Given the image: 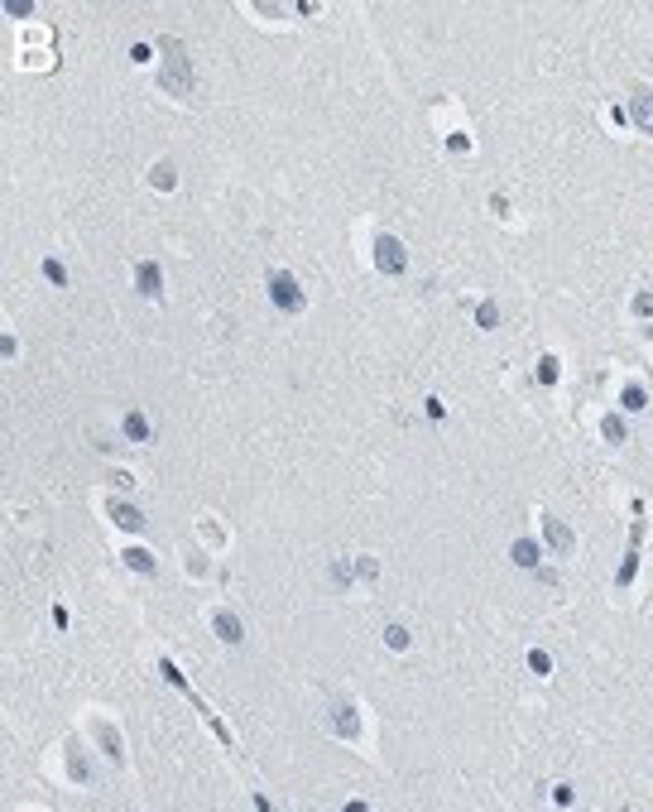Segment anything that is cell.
<instances>
[{
  "mask_svg": "<svg viewBox=\"0 0 653 812\" xmlns=\"http://www.w3.org/2000/svg\"><path fill=\"white\" fill-rule=\"evenodd\" d=\"M475 327H485V332H495V327H500V303H495V298L475 303Z\"/></svg>",
  "mask_w": 653,
  "mask_h": 812,
  "instance_id": "13",
  "label": "cell"
},
{
  "mask_svg": "<svg viewBox=\"0 0 653 812\" xmlns=\"http://www.w3.org/2000/svg\"><path fill=\"white\" fill-rule=\"evenodd\" d=\"M120 562H125L130 572H154V553H144V548H125Z\"/></svg>",
  "mask_w": 653,
  "mask_h": 812,
  "instance_id": "14",
  "label": "cell"
},
{
  "mask_svg": "<svg viewBox=\"0 0 653 812\" xmlns=\"http://www.w3.org/2000/svg\"><path fill=\"white\" fill-rule=\"evenodd\" d=\"M356 572L365 577V582H375V577H379V562H375V557H356Z\"/></svg>",
  "mask_w": 653,
  "mask_h": 812,
  "instance_id": "24",
  "label": "cell"
},
{
  "mask_svg": "<svg viewBox=\"0 0 653 812\" xmlns=\"http://www.w3.org/2000/svg\"><path fill=\"white\" fill-rule=\"evenodd\" d=\"M639 543H644V519H634V529H630V553H625L620 572H615V587H630V582H634V572H639Z\"/></svg>",
  "mask_w": 653,
  "mask_h": 812,
  "instance_id": "5",
  "label": "cell"
},
{
  "mask_svg": "<svg viewBox=\"0 0 653 812\" xmlns=\"http://www.w3.org/2000/svg\"><path fill=\"white\" fill-rule=\"evenodd\" d=\"M447 149H456V154H466V149H471V139H466V130H452V135H447Z\"/></svg>",
  "mask_w": 653,
  "mask_h": 812,
  "instance_id": "25",
  "label": "cell"
},
{
  "mask_svg": "<svg viewBox=\"0 0 653 812\" xmlns=\"http://www.w3.org/2000/svg\"><path fill=\"white\" fill-rule=\"evenodd\" d=\"M375 269L389 274V279L409 269V255H404V245H399L394 236H375Z\"/></svg>",
  "mask_w": 653,
  "mask_h": 812,
  "instance_id": "3",
  "label": "cell"
},
{
  "mask_svg": "<svg viewBox=\"0 0 653 812\" xmlns=\"http://www.w3.org/2000/svg\"><path fill=\"white\" fill-rule=\"evenodd\" d=\"M600 437H605L610 447H620V442H625V418L605 414V418H600Z\"/></svg>",
  "mask_w": 653,
  "mask_h": 812,
  "instance_id": "15",
  "label": "cell"
},
{
  "mask_svg": "<svg viewBox=\"0 0 653 812\" xmlns=\"http://www.w3.org/2000/svg\"><path fill=\"white\" fill-rule=\"evenodd\" d=\"M332 731H337L341 740H356V735H360V712H356V702H332Z\"/></svg>",
  "mask_w": 653,
  "mask_h": 812,
  "instance_id": "6",
  "label": "cell"
},
{
  "mask_svg": "<svg viewBox=\"0 0 653 812\" xmlns=\"http://www.w3.org/2000/svg\"><path fill=\"white\" fill-rule=\"evenodd\" d=\"M43 279H48V284H58V289H63V284H68V269H63L58 260L48 255V260H43Z\"/></svg>",
  "mask_w": 653,
  "mask_h": 812,
  "instance_id": "21",
  "label": "cell"
},
{
  "mask_svg": "<svg viewBox=\"0 0 653 812\" xmlns=\"http://www.w3.org/2000/svg\"><path fill=\"white\" fill-rule=\"evenodd\" d=\"M135 294L139 298H163V274H158L154 260H139L135 265Z\"/></svg>",
  "mask_w": 653,
  "mask_h": 812,
  "instance_id": "7",
  "label": "cell"
},
{
  "mask_svg": "<svg viewBox=\"0 0 653 812\" xmlns=\"http://www.w3.org/2000/svg\"><path fill=\"white\" fill-rule=\"evenodd\" d=\"M509 557H514L519 567H538V562H543V553H538V538H514V543H509Z\"/></svg>",
  "mask_w": 653,
  "mask_h": 812,
  "instance_id": "11",
  "label": "cell"
},
{
  "mask_svg": "<svg viewBox=\"0 0 653 812\" xmlns=\"http://www.w3.org/2000/svg\"><path fill=\"white\" fill-rule=\"evenodd\" d=\"M163 53H168L173 63H168V73L158 78V87H163V92H173V97H188V92H193V73H188V63H183V48L168 39V43H163Z\"/></svg>",
  "mask_w": 653,
  "mask_h": 812,
  "instance_id": "2",
  "label": "cell"
},
{
  "mask_svg": "<svg viewBox=\"0 0 653 812\" xmlns=\"http://www.w3.org/2000/svg\"><path fill=\"white\" fill-rule=\"evenodd\" d=\"M557 375H562L557 356H543V360H538V385H557Z\"/></svg>",
  "mask_w": 653,
  "mask_h": 812,
  "instance_id": "19",
  "label": "cell"
},
{
  "mask_svg": "<svg viewBox=\"0 0 653 812\" xmlns=\"http://www.w3.org/2000/svg\"><path fill=\"white\" fill-rule=\"evenodd\" d=\"M111 486H116V491H135V476H125V471H116V476H111Z\"/></svg>",
  "mask_w": 653,
  "mask_h": 812,
  "instance_id": "29",
  "label": "cell"
},
{
  "mask_svg": "<svg viewBox=\"0 0 653 812\" xmlns=\"http://www.w3.org/2000/svg\"><path fill=\"white\" fill-rule=\"evenodd\" d=\"M351 572H356L351 562H337V567H332V582H337V587H351Z\"/></svg>",
  "mask_w": 653,
  "mask_h": 812,
  "instance_id": "26",
  "label": "cell"
},
{
  "mask_svg": "<svg viewBox=\"0 0 653 812\" xmlns=\"http://www.w3.org/2000/svg\"><path fill=\"white\" fill-rule=\"evenodd\" d=\"M543 534H548V543H553L557 553H572V548H576V534L562 524V519H553V515L543 519Z\"/></svg>",
  "mask_w": 653,
  "mask_h": 812,
  "instance_id": "9",
  "label": "cell"
},
{
  "mask_svg": "<svg viewBox=\"0 0 653 812\" xmlns=\"http://www.w3.org/2000/svg\"><path fill=\"white\" fill-rule=\"evenodd\" d=\"M620 404H625V409H644V404H649V395H644V385H625V395H620Z\"/></svg>",
  "mask_w": 653,
  "mask_h": 812,
  "instance_id": "20",
  "label": "cell"
},
{
  "mask_svg": "<svg viewBox=\"0 0 653 812\" xmlns=\"http://www.w3.org/2000/svg\"><path fill=\"white\" fill-rule=\"evenodd\" d=\"M106 515H111V524H116V529H125V534H144V529H149V519L139 515L135 505H125V500H111V505H106Z\"/></svg>",
  "mask_w": 653,
  "mask_h": 812,
  "instance_id": "4",
  "label": "cell"
},
{
  "mask_svg": "<svg viewBox=\"0 0 653 812\" xmlns=\"http://www.w3.org/2000/svg\"><path fill=\"white\" fill-rule=\"evenodd\" d=\"M97 740H101V750L111 754V759H120V735L106 726V721H97Z\"/></svg>",
  "mask_w": 653,
  "mask_h": 812,
  "instance_id": "16",
  "label": "cell"
},
{
  "mask_svg": "<svg viewBox=\"0 0 653 812\" xmlns=\"http://www.w3.org/2000/svg\"><path fill=\"white\" fill-rule=\"evenodd\" d=\"M630 308H634V317H653V294H649V289H644V294H634Z\"/></svg>",
  "mask_w": 653,
  "mask_h": 812,
  "instance_id": "23",
  "label": "cell"
},
{
  "mask_svg": "<svg viewBox=\"0 0 653 812\" xmlns=\"http://www.w3.org/2000/svg\"><path fill=\"white\" fill-rule=\"evenodd\" d=\"M423 409H428V418H433V423H442V418H447V409H442V399H428Z\"/></svg>",
  "mask_w": 653,
  "mask_h": 812,
  "instance_id": "28",
  "label": "cell"
},
{
  "mask_svg": "<svg viewBox=\"0 0 653 812\" xmlns=\"http://www.w3.org/2000/svg\"><path fill=\"white\" fill-rule=\"evenodd\" d=\"M630 116H634V125H639L644 135H653V92H649V87L634 92V111H630Z\"/></svg>",
  "mask_w": 653,
  "mask_h": 812,
  "instance_id": "10",
  "label": "cell"
},
{
  "mask_svg": "<svg viewBox=\"0 0 653 812\" xmlns=\"http://www.w3.org/2000/svg\"><path fill=\"white\" fill-rule=\"evenodd\" d=\"M553 803H557V808H572V803H576V793L567 789V784H557V789H553Z\"/></svg>",
  "mask_w": 653,
  "mask_h": 812,
  "instance_id": "27",
  "label": "cell"
},
{
  "mask_svg": "<svg viewBox=\"0 0 653 812\" xmlns=\"http://www.w3.org/2000/svg\"><path fill=\"white\" fill-rule=\"evenodd\" d=\"M120 428H125V437H130V442H149V437H154L149 418L139 414V409H135V414H125V423H120Z\"/></svg>",
  "mask_w": 653,
  "mask_h": 812,
  "instance_id": "12",
  "label": "cell"
},
{
  "mask_svg": "<svg viewBox=\"0 0 653 812\" xmlns=\"http://www.w3.org/2000/svg\"><path fill=\"white\" fill-rule=\"evenodd\" d=\"M384 644H389L394 654H404V649H409L414 639H409V630H404V625H384Z\"/></svg>",
  "mask_w": 653,
  "mask_h": 812,
  "instance_id": "18",
  "label": "cell"
},
{
  "mask_svg": "<svg viewBox=\"0 0 653 812\" xmlns=\"http://www.w3.org/2000/svg\"><path fill=\"white\" fill-rule=\"evenodd\" d=\"M269 303L284 308V313H303L308 308V294H303V284L288 269H269Z\"/></svg>",
  "mask_w": 653,
  "mask_h": 812,
  "instance_id": "1",
  "label": "cell"
},
{
  "mask_svg": "<svg viewBox=\"0 0 653 812\" xmlns=\"http://www.w3.org/2000/svg\"><path fill=\"white\" fill-rule=\"evenodd\" d=\"M149 183H154L158 193H168V188L178 183V178H173V164H154V169H149Z\"/></svg>",
  "mask_w": 653,
  "mask_h": 812,
  "instance_id": "17",
  "label": "cell"
},
{
  "mask_svg": "<svg viewBox=\"0 0 653 812\" xmlns=\"http://www.w3.org/2000/svg\"><path fill=\"white\" fill-rule=\"evenodd\" d=\"M529 668H534L538 678H548V673H553V658L543 654V649H529Z\"/></svg>",
  "mask_w": 653,
  "mask_h": 812,
  "instance_id": "22",
  "label": "cell"
},
{
  "mask_svg": "<svg viewBox=\"0 0 653 812\" xmlns=\"http://www.w3.org/2000/svg\"><path fill=\"white\" fill-rule=\"evenodd\" d=\"M212 630H217L221 644H240V639H245V625H240L231 611H212Z\"/></svg>",
  "mask_w": 653,
  "mask_h": 812,
  "instance_id": "8",
  "label": "cell"
}]
</instances>
